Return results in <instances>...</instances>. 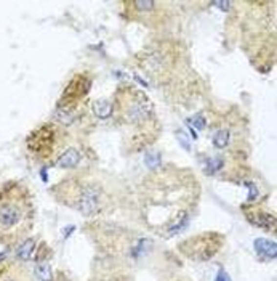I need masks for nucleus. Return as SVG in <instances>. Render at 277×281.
<instances>
[{
    "label": "nucleus",
    "mask_w": 277,
    "mask_h": 281,
    "mask_svg": "<svg viewBox=\"0 0 277 281\" xmlns=\"http://www.w3.org/2000/svg\"><path fill=\"white\" fill-rule=\"evenodd\" d=\"M34 220L27 190L13 187L0 193V243L13 244L26 236Z\"/></svg>",
    "instance_id": "1"
},
{
    "label": "nucleus",
    "mask_w": 277,
    "mask_h": 281,
    "mask_svg": "<svg viewBox=\"0 0 277 281\" xmlns=\"http://www.w3.org/2000/svg\"><path fill=\"white\" fill-rule=\"evenodd\" d=\"M55 191L66 206L77 209L85 217H95L101 211L103 190L93 182H63L55 188Z\"/></svg>",
    "instance_id": "2"
},
{
    "label": "nucleus",
    "mask_w": 277,
    "mask_h": 281,
    "mask_svg": "<svg viewBox=\"0 0 277 281\" xmlns=\"http://www.w3.org/2000/svg\"><path fill=\"white\" fill-rule=\"evenodd\" d=\"M152 116V106L140 92H131L125 103V117L130 122H144Z\"/></svg>",
    "instance_id": "3"
},
{
    "label": "nucleus",
    "mask_w": 277,
    "mask_h": 281,
    "mask_svg": "<svg viewBox=\"0 0 277 281\" xmlns=\"http://www.w3.org/2000/svg\"><path fill=\"white\" fill-rule=\"evenodd\" d=\"M0 281H32L31 275L18 262H7L0 265Z\"/></svg>",
    "instance_id": "4"
},
{
    "label": "nucleus",
    "mask_w": 277,
    "mask_h": 281,
    "mask_svg": "<svg viewBox=\"0 0 277 281\" xmlns=\"http://www.w3.org/2000/svg\"><path fill=\"white\" fill-rule=\"evenodd\" d=\"M80 163V153L76 148H69L64 153H61L60 156L56 158V165L61 169H71V167H77Z\"/></svg>",
    "instance_id": "5"
},
{
    "label": "nucleus",
    "mask_w": 277,
    "mask_h": 281,
    "mask_svg": "<svg viewBox=\"0 0 277 281\" xmlns=\"http://www.w3.org/2000/svg\"><path fill=\"white\" fill-rule=\"evenodd\" d=\"M255 251L259 257H263V259H276V256H277L276 243L274 241L264 239V238L255 239Z\"/></svg>",
    "instance_id": "6"
},
{
    "label": "nucleus",
    "mask_w": 277,
    "mask_h": 281,
    "mask_svg": "<svg viewBox=\"0 0 277 281\" xmlns=\"http://www.w3.org/2000/svg\"><path fill=\"white\" fill-rule=\"evenodd\" d=\"M91 110H93V114L100 119H107L111 117V114L114 111V105L107 100H95L91 103Z\"/></svg>",
    "instance_id": "7"
},
{
    "label": "nucleus",
    "mask_w": 277,
    "mask_h": 281,
    "mask_svg": "<svg viewBox=\"0 0 277 281\" xmlns=\"http://www.w3.org/2000/svg\"><path fill=\"white\" fill-rule=\"evenodd\" d=\"M34 251H36V239H24L16 248V256H18L20 260H29L32 259Z\"/></svg>",
    "instance_id": "8"
},
{
    "label": "nucleus",
    "mask_w": 277,
    "mask_h": 281,
    "mask_svg": "<svg viewBox=\"0 0 277 281\" xmlns=\"http://www.w3.org/2000/svg\"><path fill=\"white\" fill-rule=\"evenodd\" d=\"M250 220L255 223L256 227L266 228V230H273L276 227V219L269 214H256V215H250Z\"/></svg>",
    "instance_id": "9"
},
{
    "label": "nucleus",
    "mask_w": 277,
    "mask_h": 281,
    "mask_svg": "<svg viewBox=\"0 0 277 281\" xmlns=\"http://www.w3.org/2000/svg\"><path fill=\"white\" fill-rule=\"evenodd\" d=\"M212 141H213V146L218 148V150H223V148H226V146L229 145V141H231L229 130L221 129V130L215 132V135H213Z\"/></svg>",
    "instance_id": "10"
},
{
    "label": "nucleus",
    "mask_w": 277,
    "mask_h": 281,
    "mask_svg": "<svg viewBox=\"0 0 277 281\" xmlns=\"http://www.w3.org/2000/svg\"><path fill=\"white\" fill-rule=\"evenodd\" d=\"M36 277L40 281H51V278H53V272H51L50 263H47V262L39 263L36 267Z\"/></svg>",
    "instance_id": "11"
},
{
    "label": "nucleus",
    "mask_w": 277,
    "mask_h": 281,
    "mask_svg": "<svg viewBox=\"0 0 277 281\" xmlns=\"http://www.w3.org/2000/svg\"><path fill=\"white\" fill-rule=\"evenodd\" d=\"M144 161H146V164H148L151 169L159 167L160 163H162V159H160V154H159V153H148L146 158H144Z\"/></svg>",
    "instance_id": "12"
},
{
    "label": "nucleus",
    "mask_w": 277,
    "mask_h": 281,
    "mask_svg": "<svg viewBox=\"0 0 277 281\" xmlns=\"http://www.w3.org/2000/svg\"><path fill=\"white\" fill-rule=\"evenodd\" d=\"M189 122H191L197 130L205 129V119H204V116H200V114H197V116H194L192 119H189Z\"/></svg>",
    "instance_id": "13"
},
{
    "label": "nucleus",
    "mask_w": 277,
    "mask_h": 281,
    "mask_svg": "<svg viewBox=\"0 0 277 281\" xmlns=\"http://www.w3.org/2000/svg\"><path fill=\"white\" fill-rule=\"evenodd\" d=\"M218 169H220V161H218V159H210L209 164H207V174H215Z\"/></svg>",
    "instance_id": "14"
},
{
    "label": "nucleus",
    "mask_w": 277,
    "mask_h": 281,
    "mask_svg": "<svg viewBox=\"0 0 277 281\" xmlns=\"http://www.w3.org/2000/svg\"><path fill=\"white\" fill-rule=\"evenodd\" d=\"M215 281H231V277L224 270H220V272H218V275H216Z\"/></svg>",
    "instance_id": "15"
},
{
    "label": "nucleus",
    "mask_w": 277,
    "mask_h": 281,
    "mask_svg": "<svg viewBox=\"0 0 277 281\" xmlns=\"http://www.w3.org/2000/svg\"><path fill=\"white\" fill-rule=\"evenodd\" d=\"M215 7L223 8L224 11H228V8L231 7V3H229V2H216V3H215Z\"/></svg>",
    "instance_id": "16"
}]
</instances>
